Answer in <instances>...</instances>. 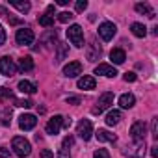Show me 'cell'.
<instances>
[{"label":"cell","instance_id":"obj_1","mask_svg":"<svg viewBox=\"0 0 158 158\" xmlns=\"http://www.w3.org/2000/svg\"><path fill=\"white\" fill-rule=\"evenodd\" d=\"M11 149H13V152H15L19 158H26V156L30 154V151H32V145H30V141H28L26 138L17 136V138H13V141H11Z\"/></svg>","mask_w":158,"mask_h":158},{"label":"cell","instance_id":"obj_2","mask_svg":"<svg viewBox=\"0 0 158 158\" xmlns=\"http://www.w3.org/2000/svg\"><path fill=\"white\" fill-rule=\"evenodd\" d=\"M67 37H69V41H71L74 47H78V48L84 47V30H82V26H78V24L69 26Z\"/></svg>","mask_w":158,"mask_h":158},{"label":"cell","instance_id":"obj_3","mask_svg":"<svg viewBox=\"0 0 158 158\" xmlns=\"http://www.w3.org/2000/svg\"><path fill=\"white\" fill-rule=\"evenodd\" d=\"M123 154L128 156V158H143V156H145V139L134 141L132 145L125 147V149H123Z\"/></svg>","mask_w":158,"mask_h":158},{"label":"cell","instance_id":"obj_4","mask_svg":"<svg viewBox=\"0 0 158 158\" xmlns=\"http://www.w3.org/2000/svg\"><path fill=\"white\" fill-rule=\"evenodd\" d=\"M114 104V93L112 91H106V93H102L101 97H99V101H97V104L93 106V114L95 115H99V114H102L104 110H108L110 106Z\"/></svg>","mask_w":158,"mask_h":158},{"label":"cell","instance_id":"obj_5","mask_svg":"<svg viewBox=\"0 0 158 158\" xmlns=\"http://www.w3.org/2000/svg\"><path fill=\"white\" fill-rule=\"evenodd\" d=\"M0 73L4 76H13L17 73V65L10 56H2L0 58Z\"/></svg>","mask_w":158,"mask_h":158},{"label":"cell","instance_id":"obj_6","mask_svg":"<svg viewBox=\"0 0 158 158\" xmlns=\"http://www.w3.org/2000/svg\"><path fill=\"white\" fill-rule=\"evenodd\" d=\"M76 134L80 136L84 141H88V139L91 138V134H93V127H91V121H89V119H82L80 123H78V127H76Z\"/></svg>","mask_w":158,"mask_h":158},{"label":"cell","instance_id":"obj_7","mask_svg":"<svg viewBox=\"0 0 158 158\" xmlns=\"http://www.w3.org/2000/svg\"><path fill=\"white\" fill-rule=\"evenodd\" d=\"M145 134H147V125L143 121H136L132 127H130V138L134 141H139V139H145Z\"/></svg>","mask_w":158,"mask_h":158},{"label":"cell","instance_id":"obj_8","mask_svg":"<svg viewBox=\"0 0 158 158\" xmlns=\"http://www.w3.org/2000/svg\"><path fill=\"white\" fill-rule=\"evenodd\" d=\"M115 32H117V28H115L114 23H102V24L99 26V35H101L104 41H110V39L115 35Z\"/></svg>","mask_w":158,"mask_h":158},{"label":"cell","instance_id":"obj_9","mask_svg":"<svg viewBox=\"0 0 158 158\" xmlns=\"http://www.w3.org/2000/svg\"><path fill=\"white\" fill-rule=\"evenodd\" d=\"M15 39H17L19 45H32V41H34V32H32L30 28H21V30H17Z\"/></svg>","mask_w":158,"mask_h":158},{"label":"cell","instance_id":"obj_10","mask_svg":"<svg viewBox=\"0 0 158 158\" xmlns=\"http://www.w3.org/2000/svg\"><path fill=\"white\" fill-rule=\"evenodd\" d=\"M35 125H37V117H35L34 114H23V115L19 117V127H21L23 130H32Z\"/></svg>","mask_w":158,"mask_h":158},{"label":"cell","instance_id":"obj_11","mask_svg":"<svg viewBox=\"0 0 158 158\" xmlns=\"http://www.w3.org/2000/svg\"><path fill=\"white\" fill-rule=\"evenodd\" d=\"M80 73H82V63L80 61H69L63 67V74L67 78H74V76H78Z\"/></svg>","mask_w":158,"mask_h":158},{"label":"cell","instance_id":"obj_12","mask_svg":"<svg viewBox=\"0 0 158 158\" xmlns=\"http://www.w3.org/2000/svg\"><path fill=\"white\" fill-rule=\"evenodd\" d=\"M61 123H63V117L61 115H54L52 119H48V123H47V134L56 136L60 132V128H61Z\"/></svg>","mask_w":158,"mask_h":158},{"label":"cell","instance_id":"obj_13","mask_svg":"<svg viewBox=\"0 0 158 158\" xmlns=\"http://www.w3.org/2000/svg\"><path fill=\"white\" fill-rule=\"evenodd\" d=\"M95 74H102V76H106V78H114V76L117 74V71H115V67H114V65L99 63V65L95 67Z\"/></svg>","mask_w":158,"mask_h":158},{"label":"cell","instance_id":"obj_14","mask_svg":"<svg viewBox=\"0 0 158 158\" xmlns=\"http://www.w3.org/2000/svg\"><path fill=\"white\" fill-rule=\"evenodd\" d=\"M95 86H97L95 78L89 76V74H84V76L78 78V88L80 89H95Z\"/></svg>","mask_w":158,"mask_h":158},{"label":"cell","instance_id":"obj_15","mask_svg":"<svg viewBox=\"0 0 158 158\" xmlns=\"http://www.w3.org/2000/svg\"><path fill=\"white\" fill-rule=\"evenodd\" d=\"M101 54H102L101 47L97 45V41H93V43L88 47V60H89V61H97V60L101 58Z\"/></svg>","mask_w":158,"mask_h":158},{"label":"cell","instance_id":"obj_16","mask_svg":"<svg viewBox=\"0 0 158 158\" xmlns=\"http://www.w3.org/2000/svg\"><path fill=\"white\" fill-rule=\"evenodd\" d=\"M110 60H112V63H115V65L125 63V60H127L125 50H121V48H114V50L110 52Z\"/></svg>","mask_w":158,"mask_h":158},{"label":"cell","instance_id":"obj_17","mask_svg":"<svg viewBox=\"0 0 158 158\" xmlns=\"http://www.w3.org/2000/svg\"><path fill=\"white\" fill-rule=\"evenodd\" d=\"M134 8H136V11H138V13L147 15L149 19H154V11H152V8H151L147 2H139V4H136Z\"/></svg>","mask_w":158,"mask_h":158},{"label":"cell","instance_id":"obj_18","mask_svg":"<svg viewBox=\"0 0 158 158\" xmlns=\"http://www.w3.org/2000/svg\"><path fill=\"white\" fill-rule=\"evenodd\" d=\"M134 104H136V97L132 93H125V95L119 97V106L121 108H132Z\"/></svg>","mask_w":158,"mask_h":158},{"label":"cell","instance_id":"obj_19","mask_svg":"<svg viewBox=\"0 0 158 158\" xmlns=\"http://www.w3.org/2000/svg\"><path fill=\"white\" fill-rule=\"evenodd\" d=\"M121 112L119 110H112V112H108V115H106V125L108 127H114V125H117L119 121H121Z\"/></svg>","mask_w":158,"mask_h":158},{"label":"cell","instance_id":"obj_20","mask_svg":"<svg viewBox=\"0 0 158 158\" xmlns=\"http://www.w3.org/2000/svg\"><path fill=\"white\" fill-rule=\"evenodd\" d=\"M95 136H97V139H99V141H110V143H114V141L117 139V138H115V134L108 132L106 128H101V130H99Z\"/></svg>","mask_w":158,"mask_h":158},{"label":"cell","instance_id":"obj_21","mask_svg":"<svg viewBox=\"0 0 158 158\" xmlns=\"http://www.w3.org/2000/svg\"><path fill=\"white\" fill-rule=\"evenodd\" d=\"M19 89H21L23 93L32 95V93H35V91H37V86H35V84H32V82H28V80H21V82H19Z\"/></svg>","mask_w":158,"mask_h":158},{"label":"cell","instance_id":"obj_22","mask_svg":"<svg viewBox=\"0 0 158 158\" xmlns=\"http://www.w3.org/2000/svg\"><path fill=\"white\" fill-rule=\"evenodd\" d=\"M19 69H21L23 73H26V71H32V69H34V60H32L30 56H24V58H21V60H19Z\"/></svg>","mask_w":158,"mask_h":158},{"label":"cell","instance_id":"obj_23","mask_svg":"<svg viewBox=\"0 0 158 158\" xmlns=\"http://www.w3.org/2000/svg\"><path fill=\"white\" fill-rule=\"evenodd\" d=\"M130 30H132V34H134L136 37H145V35H147V28H145L141 23H134V24L130 26Z\"/></svg>","mask_w":158,"mask_h":158},{"label":"cell","instance_id":"obj_24","mask_svg":"<svg viewBox=\"0 0 158 158\" xmlns=\"http://www.w3.org/2000/svg\"><path fill=\"white\" fill-rule=\"evenodd\" d=\"M56 47H58V54H56V61L60 63L61 60H65V56H67V52H69V45H65V43H58Z\"/></svg>","mask_w":158,"mask_h":158},{"label":"cell","instance_id":"obj_25","mask_svg":"<svg viewBox=\"0 0 158 158\" xmlns=\"http://www.w3.org/2000/svg\"><path fill=\"white\" fill-rule=\"evenodd\" d=\"M11 6H13V8H17L21 13H28V11H30V8H32V6H30V2H19V0H13Z\"/></svg>","mask_w":158,"mask_h":158},{"label":"cell","instance_id":"obj_26","mask_svg":"<svg viewBox=\"0 0 158 158\" xmlns=\"http://www.w3.org/2000/svg\"><path fill=\"white\" fill-rule=\"evenodd\" d=\"M39 24L45 26V28L52 26L54 24V17H50V15H39Z\"/></svg>","mask_w":158,"mask_h":158},{"label":"cell","instance_id":"obj_27","mask_svg":"<svg viewBox=\"0 0 158 158\" xmlns=\"http://www.w3.org/2000/svg\"><path fill=\"white\" fill-rule=\"evenodd\" d=\"M73 13L71 11H61V13H58V21L60 23H69V21H73Z\"/></svg>","mask_w":158,"mask_h":158},{"label":"cell","instance_id":"obj_28","mask_svg":"<svg viewBox=\"0 0 158 158\" xmlns=\"http://www.w3.org/2000/svg\"><path fill=\"white\" fill-rule=\"evenodd\" d=\"M10 117H11V110H10V108H6V110L2 112V125H4V127H8V125L11 123V119H10Z\"/></svg>","mask_w":158,"mask_h":158},{"label":"cell","instance_id":"obj_29","mask_svg":"<svg viewBox=\"0 0 158 158\" xmlns=\"http://www.w3.org/2000/svg\"><path fill=\"white\" fill-rule=\"evenodd\" d=\"M151 134L154 139L158 138V117H152V121H151Z\"/></svg>","mask_w":158,"mask_h":158},{"label":"cell","instance_id":"obj_30","mask_svg":"<svg viewBox=\"0 0 158 158\" xmlns=\"http://www.w3.org/2000/svg\"><path fill=\"white\" fill-rule=\"evenodd\" d=\"M34 102L32 101H26V99H15V106H21V108H30Z\"/></svg>","mask_w":158,"mask_h":158},{"label":"cell","instance_id":"obj_31","mask_svg":"<svg viewBox=\"0 0 158 158\" xmlns=\"http://www.w3.org/2000/svg\"><path fill=\"white\" fill-rule=\"evenodd\" d=\"M93 158H110V152L106 149H97L93 152Z\"/></svg>","mask_w":158,"mask_h":158},{"label":"cell","instance_id":"obj_32","mask_svg":"<svg viewBox=\"0 0 158 158\" xmlns=\"http://www.w3.org/2000/svg\"><path fill=\"white\" fill-rule=\"evenodd\" d=\"M11 97H13L11 89H8V88H0V101H2V99H11Z\"/></svg>","mask_w":158,"mask_h":158},{"label":"cell","instance_id":"obj_33","mask_svg":"<svg viewBox=\"0 0 158 158\" xmlns=\"http://www.w3.org/2000/svg\"><path fill=\"white\" fill-rule=\"evenodd\" d=\"M56 37H58V34L52 30L48 35H45V45H50V43H54V41H56Z\"/></svg>","mask_w":158,"mask_h":158},{"label":"cell","instance_id":"obj_34","mask_svg":"<svg viewBox=\"0 0 158 158\" xmlns=\"http://www.w3.org/2000/svg\"><path fill=\"white\" fill-rule=\"evenodd\" d=\"M74 8H76V11H84L88 8V2H86V0H78V2L74 4Z\"/></svg>","mask_w":158,"mask_h":158},{"label":"cell","instance_id":"obj_35","mask_svg":"<svg viewBox=\"0 0 158 158\" xmlns=\"http://www.w3.org/2000/svg\"><path fill=\"white\" fill-rule=\"evenodd\" d=\"M58 158H71V154H69V149H60L58 151Z\"/></svg>","mask_w":158,"mask_h":158},{"label":"cell","instance_id":"obj_36","mask_svg":"<svg viewBox=\"0 0 158 158\" xmlns=\"http://www.w3.org/2000/svg\"><path fill=\"white\" fill-rule=\"evenodd\" d=\"M136 80V73H125V82H134Z\"/></svg>","mask_w":158,"mask_h":158},{"label":"cell","instance_id":"obj_37","mask_svg":"<svg viewBox=\"0 0 158 158\" xmlns=\"http://www.w3.org/2000/svg\"><path fill=\"white\" fill-rule=\"evenodd\" d=\"M74 143V139H73V136H67L65 139H63V149H67V147H71Z\"/></svg>","mask_w":158,"mask_h":158},{"label":"cell","instance_id":"obj_38","mask_svg":"<svg viewBox=\"0 0 158 158\" xmlns=\"http://www.w3.org/2000/svg\"><path fill=\"white\" fill-rule=\"evenodd\" d=\"M52 156H54L52 151H48V149H43L41 151V158H52Z\"/></svg>","mask_w":158,"mask_h":158},{"label":"cell","instance_id":"obj_39","mask_svg":"<svg viewBox=\"0 0 158 158\" xmlns=\"http://www.w3.org/2000/svg\"><path fill=\"white\" fill-rule=\"evenodd\" d=\"M8 156H10V149L0 147V158H8Z\"/></svg>","mask_w":158,"mask_h":158},{"label":"cell","instance_id":"obj_40","mask_svg":"<svg viewBox=\"0 0 158 158\" xmlns=\"http://www.w3.org/2000/svg\"><path fill=\"white\" fill-rule=\"evenodd\" d=\"M6 43V32H4V28L0 26V47H2Z\"/></svg>","mask_w":158,"mask_h":158},{"label":"cell","instance_id":"obj_41","mask_svg":"<svg viewBox=\"0 0 158 158\" xmlns=\"http://www.w3.org/2000/svg\"><path fill=\"white\" fill-rule=\"evenodd\" d=\"M73 125V119L71 117H63V123H61V127H65V128H69Z\"/></svg>","mask_w":158,"mask_h":158},{"label":"cell","instance_id":"obj_42","mask_svg":"<svg viewBox=\"0 0 158 158\" xmlns=\"http://www.w3.org/2000/svg\"><path fill=\"white\" fill-rule=\"evenodd\" d=\"M67 102H71V104H80V99H78V97H67Z\"/></svg>","mask_w":158,"mask_h":158},{"label":"cell","instance_id":"obj_43","mask_svg":"<svg viewBox=\"0 0 158 158\" xmlns=\"http://www.w3.org/2000/svg\"><path fill=\"white\" fill-rule=\"evenodd\" d=\"M151 156H152V158L158 156V145H152V147H151Z\"/></svg>","mask_w":158,"mask_h":158},{"label":"cell","instance_id":"obj_44","mask_svg":"<svg viewBox=\"0 0 158 158\" xmlns=\"http://www.w3.org/2000/svg\"><path fill=\"white\" fill-rule=\"evenodd\" d=\"M54 11H56V6H48V8H47V15H50V17H52Z\"/></svg>","mask_w":158,"mask_h":158},{"label":"cell","instance_id":"obj_45","mask_svg":"<svg viewBox=\"0 0 158 158\" xmlns=\"http://www.w3.org/2000/svg\"><path fill=\"white\" fill-rule=\"evenodd\" d=\"M56 4H58V6H67V4H69V0H58Z\"/></svg>","mask_w":158,"mask_h":158}]
</instances>
